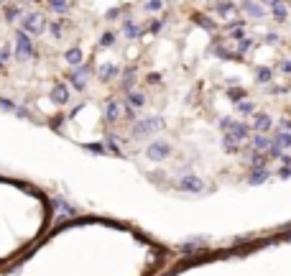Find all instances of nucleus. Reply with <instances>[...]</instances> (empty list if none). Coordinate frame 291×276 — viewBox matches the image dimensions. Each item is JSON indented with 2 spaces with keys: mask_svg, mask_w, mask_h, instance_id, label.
<instances>
[{
  "mask_svg": "<svg viewBox=\"0 0 291 276\" xmlns=\"http://www.w3.org/2000/svg\"><path fill=\"white\" fill-rule=\"evenodd\" d=\"M26 31H28V34H41V31H43V18L39 13L26 15Z\"/></svg>",
  "mask_w": 291,
  "mask_h": 276,
  "instance_id": "f257e3e1",
  "label": "nucleus"
},
{
  "mask_svg": "<svg viewBox=\"0 0 291 276\" xmlns=\"http://www.w3.org/2000/svg\"><path fill=\"white\" fill-rule=\"evenodd\" d=\"M15 41H18V56H31V54H34V49H31V41H28V36L23 34V31L15 34Z\"/></svg>",
  "mask_w": 291,
  "mask_h": 276,
  "instance_id": "f03ea898",
  "label": "nucleus"
},
{
  "mask_svg": "<svg viewBox=\"0 0 291 276\" xmlns=\"http://www.w3.org/2000/svg\"><path fill=\"white\" fill-rule=\"evenodd\" d=\"M253 128H255V131H268V128H271V118H268V115H255Z\"/></svg>",
  "mask_w": 291,
  "mask_h": 276,
  "instance_id": "7ed1b4c3",
  "label": "nucleus"
},
{
  "mask_svg": "<svg viewBox=\"0 0 291 276\" xmlns=\"http://www.w3.org/2000/svg\"><path fill=\"white\" fill-rule=\"evenodd\" d=\"M181 187L184 189H192V192H199V189H202V182L194 179V177H187V179H181Z\"/></svg>",
  "mask_w": 291,
  "mask_h": 276,
  "instance_id": "20e7f679",
  "label": "nucleus"
},
{
  "mask_svg": "<svg viewBox=\"0 0 291 276\" xmlns=\"http://www.w3.org/2000/svg\"><path fill=\"white\" fill-rule=\"evenodd\" d=\"M84 77H87V67H82L80 72H74L72 82H74V87H77V90H82V87H84Z\"/></svg>",
  "mask_w": 291,
  "mask_h": 276,
  "instance_id": "39448f33",
  "label": "nucleus"
},
{
  "mask_svg": "<svg viewBox=\"0 0 291 276\" xmlns=\"http://www.w3.org/2000/svg\"><path fill=\"white\" fill-rule=\"evenodd\" d=\"M253 146H255L258 151H266V148H271L273 143L268 141V138H263V136H255V138H253Z\"/></svg>",
  "mask_w": 291,
  "mask_h": 276,
  "instance_id": "423d86ee",
  "label": "nucleus"
},
{
  "mask_svg": "<svg viewBox=\"0 0 291 276\" xmlns=\"http://www.w3.org/2000/svg\"><path fill=\"white\" fill-rule=\"evenodd\" d=\"M230 128H233V136L235 138H245V136H248V126H243V123H233Z\"/></svg>",
  "mask_w": 291,
  "mask_h": 276,
  "instance_id": "0eeeda50",
  "label": "nucleus"
},
{
  "mask_svg": "<svg viewBox=\"0 0 291 276\" xmlns=\"http://www.w3.org/2000/svg\"><path fill=\"white\" fill-rule=\"evenodd\" d=\"M273 18H276V21H284V18H286V5L281 3V0L273 5Z\"/></svg>",
  "mask_w": 291,
  "mask_h": 276,
  "instance_id": "6e6552de",
  "label": "nucleus"
},
{
  "mask_svg": "<svg viewBox=\"0 0 291 276\" xmlns=\"http://www.w3.org/2000/svg\"><path fill=\"white\" fill-rule=\"evenodd\" d=\"M67 97H69L67 87H64V85H59V87L54 90V100H56V102H67Z\"/></svg>",
  "mask_w": 291,
  "mask_h": 276,
  "instance_id": "1a4fd4ad",
  "label": "nucleus"
},
{
  "mask_svg": "<svg viewBox=\"0 0 291 276\" xmlns=\"http://www.w3.org/2000/svg\"><path fill=\"white\" fill-rule=\"evenodd\" d=\"M49 8L51 10H56V13H67V0H49Z\"/></svg>",
  "mask_w": 291,
  "mask_h": 276,
  "instance_id": "9d476101",
  "label": "nucleus"
},
{
  "mask_svg": "<svg viewBox=\"0 0 291 276\" xmlns=\"http://www.w3.org/2000/svg\"><path fill=\"white\" fill-rule=\"evenodd\" d=\"M148 153H151V159H161V156H166L168 151H166V146H164V143H161V146L156 143V146H151V151H148Z\"/></svg>",
  "mask_w": 291,
  "mask_h": 276,
  "instance_id": "9b49d317",
  "label": "nucleus"
},
{
  "mask_svg": "<svg viewBox=\"0 0 291 276\" xmlns=\"http://www.w3.org/2000/svg\"><path fill=\"white\" fill-rule=\"evenodd\" d=\"M115 118H120V105L110 102L107 105V120H115Z\"/></svg>",
  "mask_w": 291,
  "mask_h": 276,
  "instance_id": "f8f14e48",
  "label": "nucleus"
},
{
  "mask_svg": "<svg viewBox=\"0 0 291 276\" xmlns=\"http://www.w3.org/2000/svg\"><path fill=\"white\" fill-rule=\"evenodd\" d=\"M67 59H69V64H80V61H82L80 49H69V51H67Z\"/></svg>",
  "mask_w": 291,
  "mask_h": 276,
  "instance_id": "ddd939ff",
  "label": "nucleus"
},
{
  "mask_svg": "<svg viewBox=\"0 0 291 276\" xmlns=\"http://www.w3.org/2000/svg\"><path fill=\"white\" fill-rule=\"evenodd\" d=\"M245 10H248V13L253 15V18H260V15H263V10H260L255 3H245Z\"/></svg>",
  "mask_w": 291,
  "mask_h": 276,
  "instance_id": "4468645a",
  "label": "nucleus"
},
{
  "mask_svg": "<svg viewBox=\"0 0 291 276\" xmlns=\"http://www.w3.org/2000/svg\"><path fill=\"white\" fill-rule=\"evenodd\" d=\"M276 143L279 146H291V133H279L276 136Z\"/></svg>",
  "mask_w": 291,
  "mask_h": 276,
  "instance_id": "2eb2a0df",
  "label": "nucleus"
},
{
  "mask_svg": "<svg viewBox=\"0 0 291 276\" xmlns=\"http://www.w3.org/2000/svg\"><path fill=\"white\" fill-rule=\"evenodd\" d=\"M253 107H255L253 102H240V105H238V110L245 113V115H250V113H253Z\"/></svg>",
  "mask_w": 291,
  "mask_h": 276,
  "instance_id": "dca6fc26",
  "label": "nucleus"
},
{
  "mask_svg": "<svg viewBox=\"0 0 291 276\" xmlns=\"http://www.w3.org/2000/svg\"><path fill=\"white\" fill-rule=\"evenodd\" d=\"M271 77H273V72H271V69H258V80H260V82H268Z\"/></svg>",
  "mask_w": 291,
  "mask_h": 276,
  "instance_id": "f3484780",
  "label": "nucleus"
},
{
  "mask_svg": "<svg viewBox=\"0 0 291 276\" xmlns=\"http://www.w3.org/2000/svg\"><path fill=\"white\" fill-rule=\"evenodd\" d=\"M146 102V97L141 95V92H133V95H130V105H143Z\"/></svg>",
  "mask_w": 291,
  "mask_h": 276,
  "instance_id": "a211bd4d",
  "label": "nucleus"
},
{
  "mask_svg": "<svg viewBox=\"0 0 291 276\" xmlns=\"http://www.w3.org/2000/svg\"><path fill=\"white\" fill-rule=\"evenodd\" d=\"M250 46H253V41H248V39H245V41H240V44H238V51H240V54H245V51L250 49Z\"/></svg>",
  "mask_w": 291,
  "mask_h": 276,
  "instance_id": "6ab92c4d",
  "label": "nucleus"
},
{
  "mask_svg": "<svg viewBox=\"0 0 291 276\" xmlns=\"http://www.w3.org/2000/svg\"><path fill=\"white\" fill-rule=\"evenodd\" d=\"M266 177H268V172H255V174L250 177V182H253V184H258V182H263Z\"/></svg>",
  "mask_w": 291,
  "mask_h": 276,
  "instance_id": "aec40b11",
  "label": "nucleus"
},
{
  "mask_svg": "<svg viewBox=\"0 0 291 276\" xmlns=\"http://www.w3.org/2000/svg\"><path fill=\"white\" fill-rule=\"evenodd\" d=\"M263 164H266V159H263V156H260V153H255V156H253V166H255V169H260V166H263Z\"/></svg>",
  "mask_w": 291,
  "mask_h": 276,
  "instance_id": "412c9836",
  "label": "nucleus"
},
{
  "mask_svg": "<svg viewBox=\"0 0 291 276\" xmlns=\"http://www.w3.org/2000/svg\"><path fill=\"white\" fill-rule=\"evenodd\" d=\"M146 8H148V10H159V8H161V0H151Z\"/></svg>",
  "mask_w": 291,
  "mask_h": 276,
  "instance_id": "4be33fe9",
  "label": "nucleus"
},
{
  "mask_svg": "<svg viewBox=\"0 0 291 276\" xmlns=\"http://www.w3.org/2000/svg\"><path fill=\"white\" fill-rule=\"evenodd\" d=\"M51 34H54V36L61 34V23H51Z\"/></svg>",
  "mask_w": 291,
  "mask_h": 276,
  "instance_id": "5701e85b",
  "label": "nucleus"
},
{
  "mask_svg": "<svg viewBox=\"0 0 291 276\" xmlns=\"http://www.w3.org/2000/svg\"><path fill=\"white\" fill-rule=\"evenodd\" d=\"M230 97H233V100H240V97H243V90H233V92H230Z\"/></svg>",
  "mask_w": 291,
  "mask_h": 276,
  "instance_id": "b1692460",
  "label": "nucleus"
},
{
  "mask_svg": "<svg viewBox=\"0 0 291 276\" xmlns=\"http://www.w3.org/2000/svg\"><path fill=\"white\" fill-rule=\"evenodd\" d=\"M220 126H222V128H230V126H233V120H230V118H222Z\"/></svg>",
  "mask_w": 291,
  "mask_h": 276,
  "instance_id": "393cba45",
  "label": "nucleus"
},
{
  "mask_svg": "<svg viewBox=\"0 0 291 276\" xmlns=\"http://www.w3.org/2000/svg\"><path fill=\"white\" fill-rule=\"evenodd\" d=\"M281 69H284V72H289V74H291V61H284V64H281Z\"/></svg>",
  "mask_w": 291,
  "mask_h": 276,
  "instance_id": "a878e982",
  "label": "nucleus"
},
{
  "mask_svg": "<svg viewBox=\"0 0 291 276\" xmlns=\"http://www.w3.org/2000/svg\"><path fill=\"white\" fill-rule=\"evenodd\" d=\"M281 128H284V131H291V120H284V123H281Z\"/></svg>",
  "mask_w": 291,
  "mask_h": 276,
  "instance_id": "bb28decb",
  "label": "nucleus"
},
{
  "mask_svg": "<svg viewBox=\"0 0 291 276\" xmlns=\"http://www.w3.org/2000/svg\"><path fill=\"white\" fill-rule=\"evenodd\" d=\"M0 3H3V0H0Z\"/></svg>",
  "mask_w": 291,
  "mask_h": 276,
  "instance_id": "cd10ccee",
  "label": "nucleus"
},
{
  "mask_svg": "<svg viewBox=\"0 0 291 276\" xmlns=\"http://www.w3.org/2000/svg\"><path fill=\"white\" fill-rule=\"evenodd\" d=\"M0 67H3V64H0Z\"/></svg>",
  "mask_w": 291,
  "mask_h": 276,
  "instance_id": "c85d7f7f",
  "label": "nucleus"
}]
</instances>
